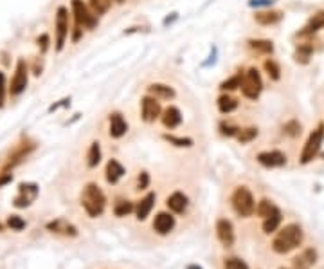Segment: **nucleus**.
I'll return each instance as SVG.
<instances>
[{
  "label": "nucleus",
  "instance_id": "16",
  "mask_svg": "<svg viewBox=\"0 0 324 269\" xmlns=\"http://www.w3.org/2000/svg\"><path fill=\"white\" fill-rule=\"evenodd\" d=\"M175 228V217L170 215V213H159V215L155 217L153 221V229L157 231L159 235H168Z\"/></svg>",
  "mask_w": 324,
  "mask_h": 269
},
{
  "label": "nucleus",
  "instance_id": "23",
  "mask_svg": "<svg viewBox=\"0 0 324 269\" xmlns=\"http://www.w3.org/2000/svg\"><path fill=\"white\" fill-rule=\"evenodd\" d=\"M323 27H324V11H319L308 20L306 27L301 31V35H312V33H317Z\"/></svg>",
  "mask_w": 324,
  "mask_h": 269
},
{
  "label": "nucleus",
  "instance_id": "40",
  "mask_svg": "<svg viewBox=\"0 0 324 269\" xmlns=\"http://www.w3.org/2000/svg\"><path fill=\"white\" fill-rule=\"evenodd\" d=\"M6 74L0 71V108L6 103Z\"/></svg>",
  "mask_w": 324,
  "mask_h": 269
},
{
  "label": "nucleus",
  "instance_id": "4",
  "mask_svg": "<svg viewBox=\"0 0 324 269\" xmlns=\"http://www.w3.org/2000/svg\"><path fill=\"white\" fill-rule=\"evenodd\" d=\"M324 141V123H319L317 128L310 134V138L306 139V145L301 152V165H308L310 161H313L317 154L321 152Z\"/></svg>",
  "mask_w": 324,
  "mask_h": 269
},
{
  "label": "nucleus",
  "instance_id": "35",
  "mask_svg": "<svg viewBox=\"0 0 324 269\" xmlns=\"http://www.w3.org/2000/svg\"><path fill=\"white\" fill-rule=\"evenodd\" d=\"M164 139L168 143L175 145V146H180V148H189V146H193V139L189 138H177V136H170V134H164Z\"/></svg>",
  "mask_w": 324,
  "mask_h": 269
},
{
  "label": "nucleus",
  "instance_id": "37",
  "mask_svg": "<svg viewBox=\"0 0 324 269\" xmlns=\"http://www.w3.org/2000/svg\"><path fill=\"white\" fill-rule=\"evenodd\" d=\"M283 132L285 134H288V136H292V138H295V136H299L301 134V123L295 120L288 121V123L283 126Z\"/></svg>",
  "mask_w": 324,
  "mask_h": 269
},
{
  "label": "nucleus",
  "instance_id": "25",
  "mask_svg": "<svg viewBox=\"0 0 324 269\" xmlns=\"http://www.w3.org/2000/svg\"><path fill=\"white\" fill-rule=\"evenodd\" d=\"M312 54H313V47L310 43H301V45H297V49H295L294 58L297 63L306 65L308 62H310V58H312Z\"/></svg>",
  "mask_w": 324,
  "mask_h": 269
},
{
  "label": "nucleus",
  "instance_id": "36",
  "mask_svg": "<svg viewBox=\"0 0 324 269\" xmlns=\"http://www.w3.org/2000/svg\"><path fill=\"white\" fill-rule=\"evenodd\" d=\"M7 226L11 228V229H15V231H22L25 228V221L18 215H9L7 217Z\"/></svg>",
  "mask_w": 324,
  "mask_h": 269
},
{
  "label": "nucleus",
  "instance_id": "32",
  "mask_svg": "<svg viewBox=\"0 0 324 269\" xmlns=\"http://www.w3.org/2000/svg\"><path fill=\"white\" fill-rule=\"evenodd\" d=\"M263 67H265V71H267V74H268V78H270V80L277 82V80L281 78V69H279V65H277L276 60L268 58V60H265Z\"/></svg>",
  "mask_w": 324,
  "mask_h": 269
},
{
  "label": "nucleus",
  "instance_id": "15",
  "mask_svg": "<svg viewBox=\"0 0 324 269\" xmlns=\"http://www.w3.org/2000/svg\"><path fill=\"white\" fill-rule=\"evenodd\" d=\"M160 120H162V125H164L166 128H177V126L182 123V114H180V110H178L177 107L170 105L168 108L162 110Z\"/></svg>",
  "mask_w": 324,
  "mask_h": 269
},
{
  "label": "nucleus",
  "instance_id": "39",
  "mask_svg": "<svg viewBox=\"0 0 324 269\" xmlns=\"http://www.w3.org/2000/svg\"><path fill=\"white\" fill-rule=\"evenodd\" d=\"M238 132H240V128L234 125H230V123H220V134L222 136H227V138H232V136H238Z\"/></svg>",
  "mask_w": 324,
  "mask_h": 269
},
{
  "label": "nucleus",
  "instance_id": "1",
  "mask_svg": "<svg viewBox=\"0 0 324 269\" xmlns=\"http://www.w3.org/2000/svg\"><path fill=\"white\" fill-rule=\"evenodd\" d=\"M303 242V229L299 224H288L283 229H279V233L276 235V239L272 242V249L279 255L290 253L292 249L299 248Z\"/></svg>",
  "mask_w": 324,
  "mask_h": 269
},
{
  "label": "nucleus",
  "instance_id": "6",
  "mask_svg": "<svg viewBox=\"0 0 324 269\" xmlns=\"http://www.w3.org/2000/svg\"><path fill=\"white\" fill-rule=\"evenodd\" d=\"M72 15H74V20H76L77 27H83V29H95L97 25V15L94 11H90L89 6L83 2V0H72Z\"/></svg>",
  "mask_w": 324,
  "mask_h": 269
},
{
  "label": "nucleus",
  "instance_id": "21",
  "mask_svg": "<svg viewBox=\"0 0 324 269\" xmlns=\"http://www.w3.org/2000/svg\"><path fill=\"white\" fill-rule=\"evenodd\" d=\"M49 231H54V233H61V235H71V237H76L77 229L72 224H69L63 219H58V221H53L47 224Z\"/></svg>",
  "mask_w": 324,
  "mask_h": 269
},
{
  "label": "nucleus",
  "instance_id": "31",
  "mask_svg": "<svg viewBox=\"0 0 324 269\" xmlns=\"http://www.w3.org/2000/svg\"><path fill=\"white\" fill-rule=\"evenodd\" d=\"M238 143L242 145H247L250 143L252 139L258 138V128L256 126H247V128H240V132H238Z\"/></svg>",
  "mask_w": 324,
  "mask_h": 269
},
{
  "label": "nucleus",
  "instance_id": "47",
  "mask_svg": "<svg viewBox=\"0 0 324 269\" xmlns=\"http://www.w3.org/2000/svg\"><path fill=\"white\" fill-rule=\"evenodd\" d=\"M281 269H292V268H281Z\"/></svg>",
  "mask_w": 324,
  "mask_h": 269
},
{
  "label": "nucleus",
  "instance_id": "13",
  "mask_svg": "<svg viewBox=\"0 0 324 269\" xmlns=\"http://www.w3.org/2000/svg\"><path fill=\"white\" fill-rule=\"evenodd\" d=\"M108 132H110V138H114V139L123 138L124 134L128 132V123L124 121L123 114L121 112L110 114V126H108Z\"/></svg>",
  "mask_w": 324,
  "mask_h": 269
},
{
  "label": "nucleus",
  "instance_id": "18",
  "mask_svg": "<svg viewBox=\"0 0 324 269\" xmlns=\"http://www.w3.org/2000/svg\"><path fill=\"white\" fill-rule=\"evenodd\" d=\"M148 94L157 98V100H173L175 98V89L166 83H152L148 85Z\"/></svg>",
  "mask_w": 324,
  "mask_h": 269
},
{
  "label": "nucleus",
  "instance_id": "42",
  "mask_svg": "<svg viewBox=\"0 0 324 269\" xmlns=\"http://www.w3.org/2000/svg\"><path fill=\"white\" fill-rule=\"evenodd\" d=\"M38 45H40L41 49V53H45L49 47V36L47 35H41L40 38H38Z\"/></svg>",
  "mask_w": 324,
  "mask_h": 269
},
{
  "label": "nucleus",
  "instance_id": "44",
  "mask_svg": "<svg viewBox=\"0 0 324 269\" xmlns=\"http://www.w3.org/2000/svg\"><path fill=\"white\" fill-rule=\"evenodd\" d=\"M186 269H202V268H200V266H194V264H193V266H188Z\"/></svg>",
  "mask_w": 324,
  "mask_h": 269
},
{
  "label": "nucleus",
  "instance_id": "46",
  "mask_svg": "<svg viewBox=\"0 0 324 269\" xmlns=\"http://www.w3.org/2000/svg\"><path fill=\"white\" fill-rule=\"evenodd\" d=\"M2 228H4V226H2V224H0V231H2Z\"/></svg>",
  "mask_w": 324,
  "mask_h": 269
},
{
  "label": "nucleus",
  "instance_id": "12",
  "mask_svg": "<svg viewBox=\"0 0 324 269\" xmlns=\"http://www.w3.org/2000/svg\"><path fill=\"white\" fill-rule=\"evenodd\" d=\"M216 235H218V240L225 248H230L234 244V228L227 219H220L216 222Z\"/></svg>",
  "mask_w": 324,
  "mask_h": 269
},
{
  "label": "nucleus",
  "instance_id": "9",
  "mask_svg": "<svg viewBox=\"0 0 324 269\" xmlns=\"http://www.w3.org/2000/svg\"><path fill=\"white\" fill-rule=\"evenodd\" d=\"M162 116V107L160 102L153 96H144L141 100V118L144 123H153L157 118Z\"/></svg>",
  "mask_w": 324,
  "mask_h": 269
},
{
  "label": "nucleus",
  "instance_id": "17",
  "mask_svg": "<svg viewBox=\"0 0 324 269\" xmlns=\"http://www.w3.org/2000/svg\"><path fill=\"white\" fill-rule=\"evenodd\" d=\"M283 11H276V9H267V11H259L254 15V20L261 25H274L283 20Z\"/></svg>",
  "mask_w": 324,
  "mask_h": 269
},
{
  "label": "nucleus",
  "instance_id": "8",
  "mask_svg": "<svg viewBox=\"0 0 324 269\" xmlns=\"http://www.w3.org/2000/svg\"><path fill=\"white\" fill-rule=\"evenodd\" d=\"M27 82H29V69H27V63L25 60H18L17 62V69H15V76L11 80V87H9V92L11 96L22 94L27 87Z\"/></svg>",
  "mask_w": 324,
  "mask_h": 269
},
{
  "label": "nucleus",
  "instance_id": "22",
  "mask_svg": "<svg viewBox=\"0 0 324 269\" xmlns=\"http://www.w3.org/2000/svg\"><path fill=\"white\" fill-rule=\"evenodd\" d=\"M153 204H155V193H148L146 197L141 199V203L137 204V208H135L137 219H139V221H144V219L150 215V211H152V208H153Z\"/></svg>",
  "mask_w": 324,
  "mask_h": 269
},
{
  "label": "nucleus",
  "instance_id": "29",
  "mask_svg": "<svg viewBox=\"0 0 324 269\" xmlns=\"http://www.w3.org/2000/svg\"><path fill=\"white\" fill-rule=\"evenodd\" d=\"M242 80H243V72L240 71L238 74H234V76H230L229 80H225V82H222L220 83V89L224 90V92H230V90H236L242 87Z\"/></svg>",
  "mask_w": 324,
  "mask_h": 269
},
{
  "label": "nucleus",
  "instance_id": "2",
  "mask_svg": "<svg viewBox=\"0 0 324 269\" xmlns=\"http://www.w3.org/2000/svg\"><path fill=\"white\" fill-rule=\"evenodd\" d=\"M105 204H106V197L97 185L90 183V185H87L83 188L81 206L90 217H99L105 211Z\"/></svg>",
  "mask_w": 324,
  "mask_h": 269
},
{
  "label": "nucleus",
  "instance_id": "41",
  "mask_svg": "<svg viewBox=\"0 0 324 269\" xmlns=\"http://www.w3.org/2000/svg\"><path fill=\"white\" fill-rule=\"evenodd\" d=\"M148 185H150V175H148L146 172H142V174L139 175V181H137V188H139V190H146Z\"/></svg>",
  "mask_w": 324,
  "mask_h": 269
},
{
  "label": "nucleus",
  "instance_id": "38",
  "mask_svg": "<svg viewBox=\"0 0 324 269\" xmlns=\"http://www.w3.org/2000/svg\"><path fill=\"white\" fill-rule=\"evenodd\" d=\"M225 269H248V266L243 262L242 258H236V257H230L225 260Z\"/></svg>",
  "mask_w": 324,
  "mask_h": 269
},
{
  "label": "nucleus",
  "instance_id": "20",
  "mask_svg": "<svg viewBox=\"0 0 324 269\" xmlns=\"http://www.w3.org/2000/svg\"><path fill=\"white\" fill-rule=\"evenodd\" d=\"M123 175H124V168L117 159H110V161L106 163V181H108L110 185L119 183V179H121Z\"/></svg>",
  "mask_w": 324,
  "mask_h": 269
},
{
  "label": "nucleus",
  "instance_id": "19",
  "mask_svg": "<svg viewBox=\"0 0 324 269\" xmlns=\"http://www.w3.org/2000/svg\"><path fill=\"white\" fill-rule=\"evenodd\" d=\"M188 197L184 195L182 191H175V193H171L166 204H168V208L173 211V213H184L186 208H188Z\"/></svg>",
  "mask_w": 324,
  "mask_h": 269
},
{
  "label": "nucleus",
  "instance_id": "10",
  "mask_svg": "<svg viewBox=\"0 0 324 269\" xmlns=\"http://www.w3.org/2000/svg\"><path fill=\"white\" fill-rule=\"evenodd\" d=\"M38 191H40L38 185H33V183H22V185L18 186V197L15 199V203L13 204H15L17 208H27V206L36 199Z\"/></svg>",
  "mask_w": 324,
  "mask_h": 269
},
{
  "label": "nucleus",
  "instance_id": "28",
  "mask_svg": "<svg viewBox=\"0 0 324 269\" xmlns=\"http://www.w3.org/2000/svg\"><path fill=\"white\" fill-rule=\"evenodd\" d=\"M99 163H101V146L97 141H94V143L90 145L89 154H87V165H89V168H95Z\"/></svg>",
  "mask_w": 324,
  "mask_h": 269
},
{
  "label": "nucleus",
  "instance_id": "11",
  "mask_svg": "<svg viewBox=\"0 0 324 269\" xmlns=\"http://www.w3.org/2000/svg\"><path fill=\"white\" fill-rule=\"evenodd\" d=\"M256 159H258V163L261 166H265V168H279L286 165V156H285L283 152H279V150H267V152H261V154H258Z\"/></svg>",
  "mask_w": 324,
  "mask_h": 269
},
{
  "label": "nucleus",
  "instance_id": "3",
  "mask_svg": "<svg viewBox=\"0 0 324 269\" xmlns=\"http://www.w3.org/2000/svg\"><path fill=\"white\" fill-rule=\"evenodd\" d=\"M232 208L240 217H250L256 211V203L247 186H238L232 193Z\"/></svg>",
  "mask_w": 324,
  "mask_h": 269
},
{
  "label": "nucleus",
  "instance_id": "27",
  "mask_svg": "<svg viewBox=\"0 0 324 269\" xmlns=\"http://www.w3.org/2000/svg\"><path fill=\"white\" fill-rule=\"evenodd\" d=\"M279 224H281V211H279V208H277L270 217H267L265 219V222H263V231H265L267 235L274 233L277 228H279Z\"/></svg>",
  "mask_w": 324,
  "mask_h": 269
},
{
  "label": "nucleus",
  "instance_id": "14",
  "mask_svg": "<svg viewBox=\"0 0 324 269\" xmlns=\"http://www.w3.org/2000/svg\"><path fill=\"white\" fill-rule=\"evenodd\" d=\"M317 260V251L315 249H305V251L297 255V257L292 260V269H310Z\"/></svg>",
  "mask_w": 324,
  "mask_h": 269
},
{
  "label": "nucleus",
  "instance_id": "26",
  "mask_svg": "<svg viewBox=\"0 0 324 269\" xmlns=\"http://www.w3.org/2000/svg\"><path fill=\"white\" fill-rule=\"evenodd\" d=\"M238 108V100L229 94H222L218 98V110L222 114H230Z\"/></svg>",
  "mask_w": 324,
  "mask_h": 269
},
{
  "label": "nucleus",
  "instance_id": "24",
  "mask_svg": "<svg viewBox=\"0 0 324 269\" xmlns=\"http://www.w3.org/2000/svg\"><path fill=\"white\" fill-rule=\"evenodd\" d=\"M248 47L256 51V53H261V54H272L274 53V43L270 40H259V38H252V40H248Z\"/></svg>",
  "mask_w": 324,
  "mask_h": 269
},
{
  "label": "nucleus",
  "instance_id": "7",
  "mask_svg": "<svg viewBox=\"0 0 324 269\" xmlns=\"http://www.w3.org/2000/svg\"><path fill=\"white\" fill-rule=\"evenodd\" d=\"M67 36H69V11L67 7L61 6L56 11V51L58 53L65 47Z\"/></svg>",
  "mask_w": 324,
  "mask_h": 269
},
{
  "label": "nucleus",
  "instance_id": "30",
  "mask_svg": "<svg viewBox=\"0 0 324 269\" xmlns=\"http://www.w3.org/2000/svg\"><path fill=\"white\" fill-rule=\"evenodd\" d=\"M277 209V206L272 201H268V199H263V201H259L258 206H256V213H258L259 217H263V219H267V217H270L274 211Z\"/></svg>",
  "mask_w": 324,
  "mask_h": 269
},
{
  "label": "nucleus",
  "instance_id": "34",
  "mask_svg": "<svg viewBox=\"0 0 324 269\" xmlns=\"http://www.w3.org/2000/svg\"><path fill=\"white\" fill-rule=\"evenodd\" d=\"M132 211H133V203L132 201H119L115 204V208H114V213L117 217H126Z\"/></svg>",
  "mask_w": 324,
  "mask_h": 269
},
{
  "label": "nucleus",
  "instance_id": "5",
  "mask_svg": "<svg viewBox=\"0 0 324 269\" xmlns=\"http://www.w3.org/2000/svg\"><path fill=\"white\" fill-rule=\"evenodd\" d=\"M242 92L247 100H258L261 90H263V80L256 67H250L247 72H243L242 80Z\"/></svg>",
  "mask_w": 324,
  "mask_h": 269
},
{
  "label": "nucleus",
  "instance_id": "43",
  "mask_svg": "<svg viewBox=\"0 0 324 269\" xmlns=\"http://www.w3.org/2000/svg\"><path fill=\"white\" fill-rule=\"evenodd\" d=\"M11 175L9 174H6V175H2V177H0V186H4V185H7V183H11Z\"/></svg>",
  "mask_w": 324,
  "mask_h": 269
},
{
  "label": "nucleus",
  "instance_id": "45",
  "mask_svg": "<svg viewBox=\"0 0 324 269\" xmlns=\"http://www.w3.org/2000/svg\"><path fill=\"white\" fill-rule=\"evenodd\" d=\"M115 2H117V4H124V2H126V0H115Z\"/></svg>",
  "mask_w": 324,
  "mask_h": 269
},
{
  "label": "nucleus",
  "instance_id": "33",
  "mask_svg": "<svg viewBox=\"0 0 324 269\" xmlns=\"http://www.w3.org/2000/svg\"><path fill=\"white\" fill-rule=\"evenodd\" d=\"M90 7L95 15H105L112 7V0H90Z\"/></svg>",
  "mask_w": 324,
  "mask_h": 269
}]
</instances>
